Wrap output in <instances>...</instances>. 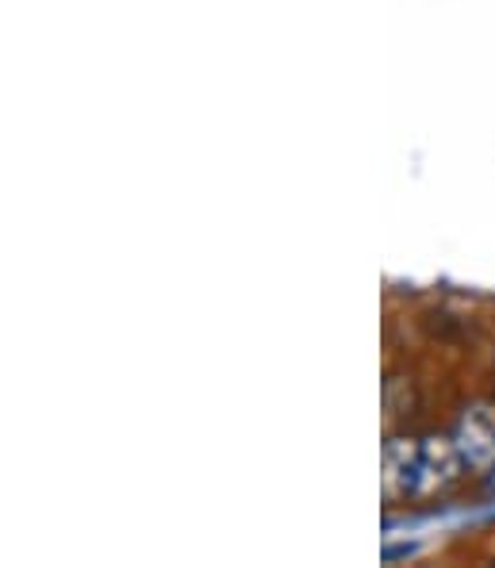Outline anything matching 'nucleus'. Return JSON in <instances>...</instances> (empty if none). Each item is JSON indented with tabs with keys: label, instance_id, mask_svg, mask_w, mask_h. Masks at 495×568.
Returning a JSON list of instances; mask_svg holds the SVG:
<instances>
[{
	"label": "nucleus",
	"instance_id": "f257e3e1",
	"mask_svg": "<svg viewBox=\"0 0 495 568\" xmlns=\"http://www.w3.org/2000/svg\"><path fill=\"white\" fill-rule=\"evenodd\" d=\"M449 438L468 469H481V473L495 469V407L492 404L468 407L457 419V426H453Z\"/></svg>",
	"mask_w": 495,
	"mask_h": 568
},
{
	"label": "nucleus",
	"instance_id": "7ed1b4c3",
	"mask_svg": "<svg viewBox=\"0 0 495 568\" xmlns=\"http://www.w3.org/2000/svg\"><path fill=\"white\" fill-rule=\"evenodd\" d=\"M381 480H384V496L388 499L418 496V442L415 438H388Z\"/></svg>",
	"mask_w": 495,
	"mask_h": 568
},
{
	"label": "nucleus",
	"instance_id": "f03ea898",
	"mask_svg": "<svg viewBox=\"0 0 495 568\" xmlns=\"http://www.w3.org/2000/svg\"><path fill=\"white\" fill-rule=\"evenodd\" d=\"M461 454L453 438H423L418 442V496H434V491L449 488L461 473Z\"/></svg>",
	"mask_w": 495,
	"mask_h": 568
}]
</instances>
